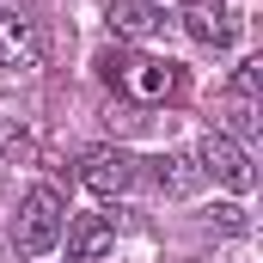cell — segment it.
<instances>
[{"mask_svg":"<svg viewBox=\"0 0 263 263\" xmlns=\"http://www.w3.org/2000/svg\"><path fill=\"white\" fill-rule=\"evenodd\" d=\"M62 227H67L62 196H55L49 184H37V190H25V202H18V220H12V251H18V257H49V251L62 245Z\"/></svg>","mask_w":263,"mask_h":263,"instance_id":"cell-1","label":"cell"},{"mask_svg":"<svg viewBox=\"0 0 263 263\" xmlns=\"http://www.w3.org/2000/svg\"><path fill=\"white\" fill-rule=\"evenodd\" d=\"M196 172L202 178H214L220 190H233V196H251V184H257V172H251V153L233 141V135H202L196 147Z\"/></svg>","mask_w":263,"mask_h":263,"instance_id":"cell-2","label":"cell"},{"mask_svg":"<svg viewBox=\"0 0 263 263\" xmlns=\"http://www.w3.org/2000/svg\"><path fill=\"white\" fill-rule=\"evenodd\" d=\"M135 178H141V159L123 153V147H110V141L80 153V184L92 196H123V190H135Z\"/></svg>","mask_w":263,"mask_h":263,"instance_id":"cell-3","label":"cell"},{"mask_svg":"<svg viewBox=\"0 0 263 263\" xmlns=\"http://www.w3.org/2000/svg\"><path fill=\"white\" fill-rule=\"evenodd\" d=\"M117 86L129 92L135 104H159V98L178 92V62H159V55H123Z\"/></svg>","mask_w":263,"mask_h":263,"instance_id":"cell-4","label":"cell"},{"mask_svg":"<svg viewBox=\"0 0 263 263\" xmlns=\"http://www.w3.org/2000/svg\"><path fill=\"white\" fill-rule=\"evenodd\" d=\"M0 67H18V73L43 67V31H37V18L18 12V6L0 12Z\"/></svg>","mask_w":263,"mask_h":263,"instance_id":"cell-5","label":"cell"},{"mask_svg":"<svg viewBox=\"0 0 263 263\" xmlns=\"http://www.w3.org/2000/svg\"><path fill=\"white\" fill-rule=\"evenodd\" d=\"M62 233H67V263H104L117 251V227H110L104 214H80Z\"/></svg>","mask_w":263,"mask_h":263,"instance_id":"cell-6","label":"cell"},{"mask_svg":"<svg viewBox=\"0 0 263 263\" xmlns=\"http://www.w3.org/2000/svg\"><path fill=\"white\" fill-rule=\"evenodd\" d=\"M184 31L196 37L202 49H227V43L239 37L233 12H227V6H214V0H190V6H184Z\"/></svg>","mask_w":263,"mask_h":263,"instance_id":"cell-7","label":"cell"},{"mask_svg":"<svg viewBox=\"0 0 263 263\" xmlns=\"http://www.w3.org/2000/svg\"><path fill=\"white\" fill-rule=\"evenodd\" d=\"M104 25H110V37H117V43H141V37H153V31H159V6H147V0H110Z\"/></svg>","mask_w":263,"mask_h":263,"instance_id":"cell-8","label":"cell"},{"mask_svg":"<svg viewBox=\"0 0 263 263\" xmlns=\"http://www.w3.org/2000/svg\"><path fill=\"white\" fill-rule=\"evenodd\" d=\"M153 165V184L165 190V196H190L202 184V172H196V153H159V159H147Z\"/></svg>","mask_w":263,"mask_h":263,"instance_id":"cell-9","label":"cell"},{"mask_svg":"<svg viewBox=\"0 0 263 263\" xmlns=\"http://www.w3.org/2000/svg\"><path fill=\"white\" fill-rule=\"evenodd\" d=\"M251 129H257V117H251V98H239V92H233V98L220 104V135H233V141H239V135H251Z\"/></svg>","mask_w":263,"mask_h":263,"instance_id":"cell-10","label":"cell"},{"mask_svg":"<svg viewBox=\"0 0 263 263\" xmlns=\"http://www.w3.org/2000/svg\"><path fill=\"white\" fill-rule=\"evenodd\" d=\"M0 153L6 159H31L37 153V135L25 129V123H0Z\"/></svg>","mask_w":263,"mask_h":263,"instance_id":"cell-11","label":"cell"},{"mask_svg":"<svg viewBox=\"0 0 263 263\" xmlns=\"http://www.w3.org/2000/svg\"><path fill=\"white\" fill-rule=\"evenodd\" d=\"M257 86H263V62H239V73H233V92H239V98H257Z\"/></svg>","mask_w":263,"mask_h":263,"instance_id":"cell-12","label":"cell"},{"mask_svg":"<svg viewBox=\"0 0 263 263\" xmlns=\"http://www.w3.org/2000/svg\"><path fill=\"white\" fill-rule=\"evenodd\" d=\"M214 220H220V227H227V233H239V227H245V214H239V208H233V202H220V208H214Z\"/></svg>","mask_w":263,"mask_h":263,"instance_id":"cell-13","label":"cell"},{"mask_svg":"<svg viewBox=\"0 0 263 263\" xmlns=\"http://www.w3.org/2000/svg\"><path fill=\"white\" fill-rule=\"evenodd\" d=\"M147 6H159V0H147Z\"/></svg>","mask_w":263,"mask_h":263,"instance_id":"cell-14","label":"cell"}]
</instances>
